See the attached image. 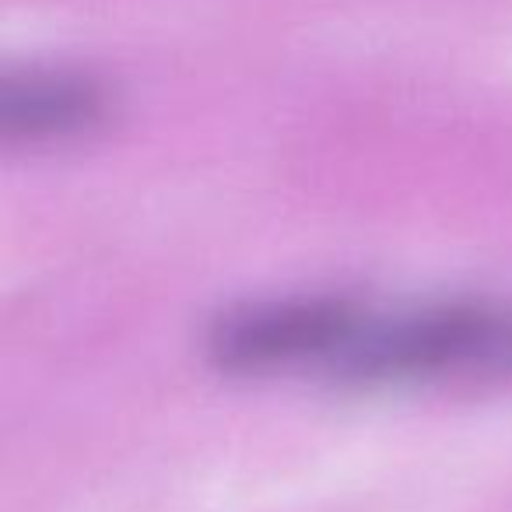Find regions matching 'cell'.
<instances>
[{"label": "cell", "mask_w": 512, "mask_h": 512, "mask_svg": "<svg viewBox=\"0 0 512 512\" xmlns=\"http://www.w3.org/2000/svg\"><path fill=\"white\" fill-rule=\"evenodd\" d=\"M211 355L235 372H323L351 383L512 379V306L246 302L214 320Z\"/></svg>", "instance_id": "cell-1"}, {"label": "cell", "mask_w": 512, "mask_h": 512, "mask_svg": "<svg viewBox=\"0 0 512 512\" xmlns=\"http://www.w3.org/2000/svg\"><path fill=\"white\" fill-rule=\"evenodd\" d=\"M106 113V95L95 81L64 71L8 74L0 88V123L8 137H64L88 130Z\"/></svg>", "instance_id": "cell-2"}]
</instances>
